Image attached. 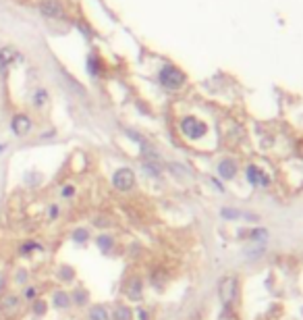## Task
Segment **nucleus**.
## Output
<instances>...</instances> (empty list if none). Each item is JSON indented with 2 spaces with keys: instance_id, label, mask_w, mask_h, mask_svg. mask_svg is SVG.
Returning <instances> with one entry per match:
<instances>
[{
  "instance_id": "7",
  "label": "nucleus",
  "mask_w": 303,
  "mask_h": 320,
  "mask_svg": "<svg viewBox=\"0 0 303 320\" xmlns=\"http://www.w3.org/2000/svg\"><path fill=\"white\" fill-rule=\"evenodd\" d=\"M52 306L58 308V310H67L71 306V298L67 291H54L52 295Z\"/></svg>"
},
{
  "instance_id": "23",
  "label": "nucleus",
  "mask_w": 303,
  "mask_h": 320,
  "mask_svg": "<svg viewBox=\"0 0 303 320\" xmlns=\"http://www.w3.org/2000/svg\"><path fill=\"white\" fill-rule=\"evenodd\" d=\"M36 289H34V287H27V289H25V298H29V300H32V298H36Z\"/></svg>"
},
{
  "instance_id": "12",
  "label": "nucleus",
  "mask_w": 303,
  "mask_h": 320,
  "mask_svg": "<svg viewBox=\"0 0 303 320\" xmlns=\"http://www.w3.org/2000/svg\"><path fill=\"white\" fill-rule=\"evenodd\" d=\"M89 320H108L106 308L104 306H94L92 310H89Z\"/></svg>"
},
{
  "instance_id": "19",
  "label": "nucleus",
  "mask_w": 303,
  "mask_h": 320,
  "mask_svg": "<svg viewBox=\"0 0 303 320\" xmlns=\"http://www.w3.org/2000/svg\"><path fill=\"white\" fill-rule=\"evenodd\" d=\"M75 302H77V306H83V304L87 302V293H85L83 289H77V291H75Z\"/></svg>"
},
{
  "instance_id": "11",
  "label": "nucleus",
  "mask_w": 303,
  "mask_h": 320,
  "mask_svg": "<svg viewBox=\"0 0 303 320\" xmlns=\"http://www.w3.org/2000/svg\"><path fill=\"white\" fill-rule=\"evenodd\" d=\"M127 295L131 300H139L141 298V281L139 279H131V283L127 287Z\"/></svg>"
},
{
  "instance_id": "24",
  "label": "nucleus",
  "mask_w": 303,
  "mask_h": 320,
  "mask_svg": "<svg viewBox=\"0 0 303 320\" xmlns=\"http://www.w3.org/2000/svg\"><path fill=\"white\" fill-rule=\"evenodd\" d=\"M58 216V206H50L48 210V218H56Z\"/></svg>"
},
{
  "instance_id": "3",
  "label": "nucleus",
  "mask_w": 303,
  "mask_h": 320,
  "mask_svg": "<svg viewBox=\"0 0 303 320\" xmlns=\"http://www.w3.org/2000/svg\"><path fill=\"white\" fill-rule=\"evenodd\" d=\"M112 185L118 189V191H129L133 189L135 185V175L131 169H118L114 175H112Z\"/></svg>"
},
{
  "instance_id": "21",
  "label": "nucleus",
  "mask_w": 303,
  "mask_h": 320,
  "mask_svg": "<svg viewBox=\"0 0 303 320\" xmlns=\"http://www.w3.org/2000/svg\"><path fill=\"white\" fill-rule=\"evenodd\" d=\"M60 194H63V198H73V196H75V187H73V185H65Z\"/></svg>"
},
{
  "instance_id": "20",
  "label": "nucleus",
  "mask_w": 303,
  "mask_h": 320,
  "mask_svg": "<svg viewBox=\"0 0 303 320\" xmlns=\"http://www.w3.org/2000/svg\"><path fill=\"white\" fill-rule=\"evenodd\" d=\"M34 314H38V316H42V314H46V302H42V300H38V302L34 304Z\"/></svg>"
},
{
  "instance_id": "25",
  "label": "nucleus",
  "mask_w": 303,
  "mask_h": 320,
  "mask_svg": "<svg viewBox=\"0 0 303 320\" xmlns=\"http://www.w3.org/2000/svg\"><path fill=\"white\" fill-rule=\"evenodd\" d=\"M17 281H19V283L25 281V270H17Z\"/></svg>"
},
{
  "instance_id": "28",
  "label": "nucleus",
  "mask_w": 303,
  "mask_h": 320,
  "mask_svg": "<svg viewBox=\"0 0 303 320\" xmlns=\"http://www.w3.org/2000/svg\"><path fill=\"white\" fill-rule=\"evenodd\" d=\"M5 150H7V146L3 144V146H0V152H5Z\"/></svg>"
},
{
  "instance_id": "27",
  "label": "nucleus",
  "mask_w": 303,
  "mask_h": 320,
  "mask_svg": "<svg viewBox=\"0 0 303 320\" xmlns=\"http://www.w3.org/2000/svg\"><path fill=\"white\" fill-rule=\"evenodd\" d=\"M139 318H141V320H147V316H145V312H143V310L139 312Z\"/></svg>"
},
{
  "instance_id": "14",
  "label": "nucleus",
  "mask_w": 303,
  "mask_h": 320,
  "mask_svg": "<svg viewBox=\"0 0 303 320\" xmlns=\"http://www.w3.org/2000/svg\"><path fill=\"white\" fill-rule=\"evenodd\" d=\"M58 279H60V281H73V279H75V270H73L71 266H67V264L60 266V268H58Z\"/></svg>"
},
{
  "instance_id": "18",
  "label": "nucleus",
  "mask_w": 303,
  "mask_h": 320,
  "mask_svg": "<svg viewBox=\"0 0 303 320\" xmlns=\"http://www.w3.org/2000/svg\"><path fill=\"white\" fill-rule=\"evenodd\" d=\"M44 102H46V92L44 89H38V94L34 96V104L36 106H42Z\"/></svg>"
},
{
  "instance_id": "6",
  "label": "nucleus",
  "mask_w": 303,
  "mask_h": 320,
  "mask_svg": "<svg viewBox=\"0 0 303 320\" xmlns=\"http://www.w3.org/2000/svg\"><path fill=\"white\" fill-rule=\"evenodd\" d=\"M235 291H237V281H235L233 277L222 279V283H220V298H222L224 304H231V302H233Z\"/></svg>"
},
{
  "instance_id": "8",
  "label": "nucleus",
  "mask_w": 303,
  "mask_h": 320,
  "mask_svg": "<svg viewBox=\"0 0 303 320\" xmlns=\"http://www.w3.org/2000/svg\"><path fill=\"white\" fill-rule=\"evenodd\" d=\"M218 173L224 179H233L237 175V165L233 163V160H222V163L218 165Z\"/></svg>"
},
{
  "instance_id": "4",
  "label": "nucleus",
  "mask_w": 303,
  "mask_h": 320,
  "mask_svg": "<svg viewBox=\"0 0 303 320\" xmlns=\"http://www.w3.org/2000/svg\"><path fill=\"white\" fill-rule=\"evenodd\" d=\"M11 129H13V133L19 135V138L27 135L29 131H32V119H29L27 115H15L13 121H11Z\"/></svg>"
},
{
  "instance_id": "9",
  "label": "nucleus",
  "mask_w": 303,
  "mask_h": 320,
  "mask_svg": "<svg viewBox=\"0 0 303 320\" xmlns=\"http://www.w3.org/2000/svg\"><path fill=\"white\" fill-rule=\"evenodd\" d=\"M247 179H249V183H254V185H266L268 183V179L264 177V173L258 169V167H249L247 169Z\"/></svg>"
},
{
  "instance_id": "13",
  "label": "nucleus",
  "mask_w": 303,
  "mask_h": 320,
  "mask_svg": "<svg viewBox=\"0 0 303 320\" xmlns=\"http://www.w3.org/2000/svg\"><path fill=\"white\" fill-rule=\"evenodd\" d=\"M114 320H131V310L127 306H116L114 308Z\"/></svg>"
},
{
  "instance_id": "5",
  "label": "nucleus",
  "mask_w": 303,
  "mask_h": 320,
  "mask_svg": "<svg viewBox=\"0 0 303 320\" xmlns=\"http://www.w3.org/2000/svg\"><path fill=\"white\" fill-rule=\"evenodd\" d=\"M40 11H42V15L44 17H54V19H63L65 17V11H63V7H60V3L58 0H44V3L40 5Z\"/></svg>"
},
{
  "instance_id": "22",
  "label": "nucleus",
  "mask_w": 303,
  "mask_h": 320,
  "mask_svg": "<svg viewBox=\"0 0 303 320\" xmlns=\"http://www.w3.org/2000/svg\"><path fill=\"white\" fill-rule=\"evenodd\" d=\"M29 249H40V243H36V241H29V243H25V245L21 247V252H29Z\"/></svg>"
},
{
  "instance_id": "16",
  "label": "nucleus",
  "mask_w": 303,
  "mask_h": 320,
  "mask_svg": "<svg viewBox=\"0 0 303 320\" xmlns=\"http://www.w3.org/2000/svg\"><path fill=\"white\" fill-rule=\"evenodd\" d=\"M73 241H75V243H85V241H87V231H85V229H75Z\"/></svg>"
},
{
  "instance_id": "26",
  "label": "nucleus",
  "mask_w": 303,
  "mask_h": 320,
  "mask_svg": "<svg viewBox=\"0 0 303 320\" xmlns=\"http://www.w3.org/2000/svg\"><path fill=\"white\" fill-rule=\"evenodd\" d=\"M3 287H5V275L0 272V293H3Z\"/></svg>"
},
{
  "instance_id": "10",
  "label": "nucleus",
  "mask_w": 303,
  "mask_h": 320,
  "mask_svg": "<svg viewBox=\"0 0 303 320\" xmlns=\"http://www.w3.org/2000/svg\"><path fill=\"white\" fill-rule=\"evenodd\" d=\"M15 58H19V54L13 48H3L0 50V67H9Z\"/></svg>"
},
{
  "instance_id": "2",
  "label": "nucleus",
  "mask_w": 303,
  "mask_h": 320,
  "mask_svg": "<svg viewBox=\"0 0 303 320\" xmlns=\"http://www.w3.org/2000/svg\"><path fill=\"white\" fill-rule=\"evenodd\" d=\"M181 131H183L189 140H199L206 135V125L193 117H187V119L181 121Z\"/></svg>"
},
{
  "instance_id": "1",
  "label": "nucleus",
  "mask_w": 303,
  "mask_h": 320,
  "mask_svg": "<svg viewBox=\"0 0 303 320\" xmlns=\"http://www.w3.org/2000/svg\"><path fill=\"white\" fill-rule=\"evenodd\" d=\"M160 83L164 85V87H168V89H176V87H181L185 83V75L181 73L176 67H172V65H166V67H162V71H160Z\"/></svg>"
},
{
  "instance_id": "15",
  "label": "nucleus",
  "mask_w": 303,
  "mask_h": 320,
  "mask_svg": "<svg viewBox=\"0 0 303 320\" xmlns=\"http://www.w3.org/2000/svg\"><path fill=\"white\" fill-rule=\"evenodd\" d=\"M112 245H114L112 237H106V235H100V237H98V247H100L102 252H110Z\"/></svg>"
},
{
  "instance_id": "17",
  "label": "nucleus",
  "mask_w": 303,
  "mask_h": 320,
  "mask_svg": "<svg viewBox=\"0 0 303 320\" xmlns=\"http://www.w3.org/2000/svg\"><path fill=\"white\" fill-rule=\"evenodd\" d=\"M87 69H89V73H92V75H98V60H96V56H89Z\"/></svg>"
}]
</instances>
